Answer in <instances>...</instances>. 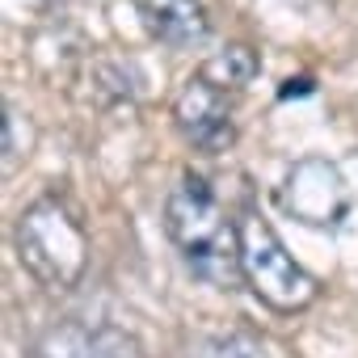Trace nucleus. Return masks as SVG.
<instances>
[{"mask_svg":"<svg viewBox=\"0 0 358 358\" xmlns=\"http://www.w3.org/2000/svg\"><path fill=\"white\" fill-rule=\"evenodd\" d=\"M199 76H207V80H211L215 89H224V93L245 89V85H253V76H257V55H253V47H245V43H228L224 51H215V55L203 64Z\"/></svg>","mask_w":358,"mask_h":358,"instance_id":"obj_8","label":"nucleus"},{"mask_svg":"<svg viewBox=\"0 0 358 358\" xmlns=\"http://www.w3.org/2000/svg\"><path fill=\"white\" fill-rule=\"evenodd\" d=\"M30 358H139V350L118 329L59 320V324H51L47 333L34 337Z\"/></svg>","mask_w":358,"mask_h":358,"instance_id":"obj_6","label":"nucleus"},{"mask_svg":"<svg viewBox=\"0 0 358 358\" xmlns=\"http://www.w3.org/2000/svg\"><path fill=\"white\" fill-rule=\"evenodd\" d=\"M257 354V345H253V337H241V333H224V337H203L194 350H190V358H253Z\"/></svg>","mask_w":358,"mask_h":358,"instance_id":"obj_10","label":"nucleus"},{"mask_svg":"<svg viewBox=\"0 0 358 358\" xmlns=\"http://www.w3.org/2000/svg\"><path fill=\"white\" fill-rule=\"evenodd\" d=\"M236 232H241V270L245 282L257 291V299H266L278 312H299L316 299V278L287 253L278 232L257 211L245 207L236 215Z\"/></svg>","mask_w":358,"mask_h":358,"instance_id":"obj_3","label":"nucleus"},{"mask_svg":"<svg viewBox=\"0 0 358 358\" xmlns=\"http://www.w3.org/2000/svg\"><path fill=\"white\" fill-rule=\"evenodd\" d=\"M164 232L194 278L220 291L241 287V232L203 173L177 177V186L164 199Z\"/></svg>","mask_w":358,"mask_h":358,"instance_id":"obj_1","label":"nucleus"},{"mask_svg":"<svg viewBox=\"0 0 358 358\" xmlns=\"http://www.w3.org/2000/svg\"><path fill=\"white\" fill-rule=\"evenodd\" d=\"M135 9L148 26V34L164 47H199L211 34V17L203 0H135Z\"/></svg>","mask_w":358,"mask_h":358,"instance_id":"obj_7","label":"nucleus"},{"mask_svg":"<svg viewBox=\"0 0 358 358\" xmlns=\"http://www.w3.org/2000/svg\"><path fill=\"white\" fill-rule=\"evenodd\" d=\"M278 203L291 220L320 228V232H337L354 215V199H350L345 177L337 173V164H329L320 156L295 160L287 169L282 186H278Z\"/></svg>","mask_w":358,"mask_h":358,"instance_id":"obj_4","label":"nucleus"},{"mask_svg":"<svg viewBox=\"0 0 358 358\" xmlns=\"http://www.w3.org/2000/svg\"><path fill=\"white\" fill-rule=\"evenodd\" d=\"M173 122L182 131V139L207 156L224 152L236 139V118H232V101L224 89H215L207 76H190L173 101Z\"/></svg>","mask_w":358,"mask_h":358,"instance_id":"obj_5","label":"nucleus"},{"mask_svg":"<svg viewBox=\"0 0 358 358\" xmlns=\"http://www.w3.org/2000/svg\"><path fill=\"white\" fill-rule=\"evenodd\" d=\"M13 249H17L22 270L47 291H72L89 266L85 220L64 194H43L17 215Z\"/></svg>","mask_w":358,"mask_h":358,"instance_id":"obj_2","label":"nucleus"},{"mask_svg":"<svg viewBox=\"0 0 358 358\" xmlns=\"http://www.w3.org/2000/svg\"><path fill=\"white\" fill-rule=\"evenodd\" d=\"M34 148V127L17 106H5V135H0V152H5V169L13 173L22 156H30Z\"/></svg>","mask_w":358,"mask_h":358,"instance_id":"obj_9","label":"nucleus"}]
</instances>
